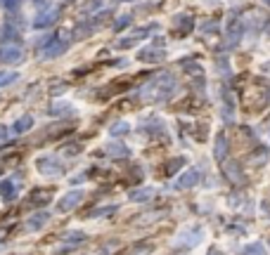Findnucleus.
I'll list each match as a JSON object with an SVG mask.
<instances>
[{"label": "nucleus", "mask_w": 270, "mask_h": 255, "mask_svg": "<svg viewBox=\"0 0 270 255\" xmlns=\"http://www.w3.org/2000/svg\"><path fill=\"white\" fill-rule=\"evenodd\" d=\"M36 168H38L43 175H50V177H57V175H62V163H59L57 158H52V156L38 158Z\"/></svg>", "instance_id": "f257e3e1"}, {"label": "nucleus", "mask_w": 270, "mask_h": 255, "mask_svg": "<svg viewBox=\"0 0 270 255\" xmlns=\"http://www.w3.org/2000/svg\"><path fill=\"white\" fill-rule=\"evenodd\" d=\"M83 201V191H69L67 196H62L57 201V210L59 213H69V210H74Z\"/></svg>", "instance_id": "f03ea898"}, {"label": "nucleus", "mask_w": 270, "mask_h": 255, "mask_svg": "<svg viewBox=\"0 0 270 255\" xmlns=\"http://www.w3.org/2000/svg\"><path fill=\"white\" fill-rule=\"evenodd\" d=\"M199 180H202L199 170H197V168H190V170H185V173L176 180V189H190V187H194Z\"/></svg>", "instance_id": "7ed1b4c3"}, {"label": "nucleus", "mask_w": 270, "mask_h": 255, "mask_svg": "<svg viewBox=\"0 0 270 255\" xmlns=\"http://www.w3.org/2000/svg\"><path fill=\"white\" fill-rule=\"evenodd\" d=\"M0 59L3 62H19L22 59V50L17 45H12V43H8L5 48H0Z\"/></svg>", "instance_id": "20e7f679"}, {"label": "nucleus", "mask_w": 270, "mask_h": 255, "mask_svg": "<svg viewBox=\"0 0 270 255\" xmlns=\"http://www.w3.org/2000/svg\"><path fill=\"white\" fill-rule=\"evenodd\" d=\"M223 173L228 175L230 182H237V184H242V182H244V175H242V170H239V165L237 163H225L223 165Z\"/></svg>", "instance_id": "39448f33"}, {"label": "nucleus", "mask_w": 270, "mask_h": 255, "mask_svg": "<svg viewBox=\"0 0 270 255\" xmlns=\"http://www.w3.org/2000/svg\"><path fill=\"white\" fill-rule=\"evenodd\" d=\"M104 154L111 158H126L128 156V149L123 144H116V142H109V144H104Z\"/></svg>", "instance_id": "423d86ee"}, {"label": "nucleus", "mask_w": 270, "mask_h": 255, "mask_svg": "<svg viewBox=\"0 0 270 255\" xmlns=\"http://www.w3.org/2000/svg\"><path fill=\"white\" fill-rule=\"evenodd\" d=\"M52 194L45 189H36L34 194H31V198H29V206H45V203H50Z\"/></svg>", "instance_id": "0eeeda50"}, {"label": "nucleus", "mask_w": 270, "mask_h": 255, "mask_svg": "<svg viewBox=\"0 0 270 255\" xmlns=\"http://www.w3.org/2000/svg\"><path fill=\"white\" fill-rule=\"evenodd\" d=\"M213 154H216V161H225V156H228V140H225V135L220 132L218 140H216V149H213Z\"/></svg>", "instance_id": "6e6552de"}, {"label": "nucleus", "mask_w": 270, "mask_h": 255, "mask_svg": "<svg viewBox=\"0 0 270 255\" xmlns=\"http://www.w3.org/2000/svg\"><path fill=\"white\" fill-rule=\"evenodd\" d=\"M17 194V187H15V182L12 180H3L0 182V196L5 198V201H12Z\"/></svg>", "instance_id": "1a4fd4ad"}, {"label": "nucleus", "mask_w": 270, "mask_h": 255, "mask_svg": "<svg viewBox=\"0 0 270 255\" xmlns=\"http://www.w3.org/2000/svg\"><path fill=\"white\" fill-rule=\"evenodd\" d=\"M45 222H48V213H36L34 217H29V222H26V229H29V231H36V229H41Z\"/></svg>", "instance_id": "9d476101"}, {"label": "nucleus", "mask_w": 270, "mask_h": 255, "mask_svg": "<svg viewBox=\"0 0 270 255\" xmlns=\"http://www.w3.org/2000/svg\"><path fill=\"white\" fill-rule=\"evenodd\" d=\"M161 57H164V52H161V50H157V48L140 50V59H143V62H159Z\"/></svg>", "instance_id": "9b49d317"}, {"label": "nucleus", "mask_w": 270, "mask_h": 255, "mask_svg": "<svg viewBox=\"0 0 270 255\" xmlns=\"http://www.w3.org/2000/svg\"><path fill=\"white\" fill-rule=\"evenodd\" d=\"M150 198H152V189H150V187L135 189L133 194H130V201H135V203H138V201H150Z\"/></svg>", "instance_id": "f8f14e48"}, {"label": "nucleus", "mask_w": 270, "mask_h": 255, "mask_svg": "<svg viewBox=\"0 0 270 255\" xmlns=\"http://www.w3.org/2000/svg\"><path fill=\"white\" fill-rule=\"evenodd\" d=\"M239 255H265V248H263V243H249L242 248Z\"/></svg>", "instance_id": "ddd939ff"}, {"label": "nucleus", "mask_w": 270, "mask_h": 255, "mask_svg": "<svg viewBox=\"0 0 270 255\" xmlns=\"http://www.w3.org/2000/svg\"><path fill=\"white\" fill-rule=\"evenodd\" d=\"M55 17H57V12H45V15H41L38 19H36V26H38V29H43V26H50L52 22H55Z\"/></svg>", "instance_id": "4468645a"}, {"label": "nucleus", "mask_w": 270, "mask_h": 255, "mask_svg": "<svg viewBox=\"0 0 270 255\" xmlns=\"http://www.w3.org/2000/svg\"><path fill=\"white\" fill-rule=\"evenodd\" d=\"M111 137H118V135H126V132H128V123H126V121H118V123H114V125H111Z\"/></svg>", "instance_id": "2eb2a0df"}, {"label": "nucleus", "mask_w": 270, "mask_h": 255, "mask_svg": "<svg viewBox=\"0 0 270 255\" xmlns=\"http://www.w3.org/2000/svg\"><path fill=\"white\" fill-rule=\"evenodd\" d=\"M31 125H34V118L24 116L22 121H17V123H15V132H26L29 128H31Z\"/></svg>", "instance_id": "dca6fc26"}, {"label": "nucleus", "mask_w": 270, "mask_h": 255, "mask_svg": "<svg viewBox=\"0 0 270 255\" xmlns=\"http://www.w3.org/2000/svg\"><path fill=\"white\" fill-rule=\"evenodd\" d=\"M180 165H185V158L183 156H178V158H173L169 165H166V175H176V170L180 168Z\"/></svg>", "instance_id": "f3484780"}, {"label": "nucleus", "mask_w": 270, "mask_h": 255, "mask_svg": "<svg viewBox=\"0 0 270 255\" xmlns=\"http://www.w3.org/2000/svg\"><path fill=\"white\" fill-rule=\"evenodd\" d=\"M85 234L83 231H67L64 234V241H69V243H78V241H83Z\"/></svg>", "instance_id": "a211bd4d"}, {"label": "nucleus", "mask_w": 270, "mask_h": 255, "mask_svg": "<svg viewBox=\"0 0 270 255\" xmlns=\"http://www.w3.org/2000/svg\"><path fill=\"white\" fill-rule=\"evenodd\" d=\"M116 210V206H104V208H97L95 213H90V217H97V215H111Z\"/></svg>", "instance_id": "6ab92c4d"}, {"label": "nucleus", "mask_w": 270, "mask_h": 255, "mask_svg": "<svg viewBox=\"0 0 270 255\" xmlns=\"http://www.w3.org/2000/svg\"><path fill=\"white\" fill-rule=\"evenodd\" d=\"M17 78V74H0V85H8V83H12Z\"/></svg>", "instance_id": "aec40b11"}, {"label": "nucleus", "mask_w": 270, "mask_h": 255, "mask_svg": "<svg viewBox=\"0 0 270 255\" xmlns=\"http://www.w3.org/2000/svg\"><path fill=\"white\" fill-rule=\"evenodd\" d=\"M76 151H78L76 144H71V147H64V149H62V154H64V156H67V154H76Z\"/></svg>", "instance_id": "412c9836"}]
</instances>
